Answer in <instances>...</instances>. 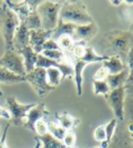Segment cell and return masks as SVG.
Returning a JSON list of instances; mask_svg holds the SVG:
<instances>
[{
  "mask_svg": "<svg viewBox=\"0 0 133 148\" xmlns=\"http://www.w3.org/2000/svg\"><path fill=\"white\" fill-rule=\"evenodd\" d=\"M104 56H119L121 59L127 57L133 47V34L131 30L114 29L104 35L100 42Z\"/></svg>",
  "mask_w": 133,
  "mask_h": 148,
  "instance_id": "cell-1",
  "label": "cell"
},
{
  "mask_svg": "<svg viewBox=\"0 0 133 148\" xmlns=\"http://www.w3.org/2000/svg\"><path fill=\"white\" fill-rule=\"evenodd\" d=\"M59 19L75 25H86L94 22L85 4L79 1H63Z\"/></svg>",
  "mask_w": 133,
  "mask_h": 148,
  "instance_id": "cell-2",
  "label": "cell"
},
{
  "mask_svg": "<svg viewBox=\"0 0 133 148\" xmlns=\"http://www.w3.org/2000/svg\"><path fill=\"white\" fill-rule=\"evenodd\" d=\"M20 21L17 16L5 3L0 5V35L4 43L5 50H12L14 35Z\"/></svg>",
  "mask_w": 133,
  "mask_h": 148,
  "instance_id": "cell-3",
  "label": "cell"
},
{
  "mask_svg": "<svg viewBox=\"0 0 133 148\" xmlns=\"http://www.w3.org/2000/svg\"><path fill=\"white\" fill-rule=\"evenodd\" d=\"M108 57L98 54L93 47H87L85 55L80 59H75L73 62L74 70V79L77 87V93L78 96L82 95V84H83V71L88 64L95 63V62L105 61Z\"/></svg>",
  "mask_w": 133,
  "mask_h": 148,
  "instance_id": "cell-4",
  "label": "cell"
},
{
  "mask_svg": "<svg viewBox=\"0 0 133 148\" xmlns=\"http://www.w3.org/2000/svg\"><path fill=\"white\" fill-rule=\"evenodd\" d=\"M63 1H42L37 8V12L41 20V28L53 30L59 23V10Z\"/></svg>",
  "mask_w": 133,
  "mask_h": 148,
  "instance_id": "cell-5",
  "label": "cell"
},
{
  "mask_svg": "<svg viewBox=\"0 0 133 148\" xmlns=\"http://www.w3.org/2000/svg\"><path fill=\"white\" fill-rule=\"evenodd\" d=\"M131 85H125L115 90H110L105 97L108 106L111 108L115 114V119L119 122H124L125 120V96L128 89H130Z\"/></svg>",
  "mask_w": 133,
  "mask_h": 148,
  "instance_id": "cell-6",
  "label": "cell"
},
{
  "mask_svg": "<svg viewBox=\"0 0 133 148\" xmlns=\"http://www.w3.org/2000/svg\"><path fill=\"white\" fill-rule=\"evenodd\" d=\"M26 82L31 85L36 93L40 97H45L50 92L54 90L56 88L50 86L48 83L47 76H46V70L43 68H35V69L26 74Z\"/></svg>",
  "mask_w": 133,
  "mask_h": 148,
  "instance_id": "cell-7",
  "label": "cell"
},
{
  "mask_svg": "<svg viewBox=\"0 0 133 148\" xmlns=\"http://www.w3.org/2000/svg\"><path fill=\"white\" fill-rule=\"evenodd\" d=\"M5 101H7L8 112L10 114V120L8 123L15 125V126H23L24 119H26L28 111L36 105V103H19L14 96H8Z\"/></svg>",
  "mask_w": 133,
  "mask_h": 148,
  "instance_id": "cell-8",
  "label": "cell"
},
{
  "mask_svg": "<svg viewBox=\"0 0 133 148\" xmlns=\"http://www.w3.org/2000/svg\"><path fill=\"white\" fill-rule=\"evenodd\" d=\"M0 66L21 77H25L27 74L24 60L15 49L5 50L4 55L0 58Z\"/></svg>",
  "mask_w": 133,
  "mask_h": 148,
  "instance_id": "cell-9",
  "label": "cell"
},
{
  "mask_svg": "<svg viewBox=\"0 0 133 148\" xmlns=\"http://www.w3.org/2000/svg\"><path fill=\"white\" fill-rule=\"evenodd\" d=\"M37 68H43V69H48V68H56L57 69L62 76V81L67 77H72L74 76V70H73V64L71 61L66 62V63H59L55 60H49L46 58L43 55L38 54V60L36 62Z\"/></svg>",
  "mask_w": 133,
  "mask_h": 148,
  "instance_id": "cell-10",
  "label": "cell"
},
{
  "mask_svg": "<svg viewBox=\"0 0 133 148\" xmlns=\"http://www.w3.org/2000/svg\"><path fill=\"white\" fill-rule=\"evenodd\" d=\"M98 32H99V27L95 22L86 25H77L72 35V38L75 43L88 42L97 35Z\"/></svg>",
  "mask_w": 133,
  "mask_h": 148,
  "instance_id": "cell-11",
  "label": "cell"
},
{
  "mask_svg": "<svg viewBox=\"0 0 133 148\" xmlns=\"http://www.w3.org/2000/svg\"><path fill=\"white\" fill-rule=\"evenodd\" d=\"M48 115H49V112L46 108V104L44 102H40V103L36 104L28 111L26 117V123H24L23 126L26 129L35 132V124H36V123L39 120H42L43 117Z\"/></svg>",
  "mask_w": 133,
  "mask_h": 148,
  "instance_id": "cell-12",
  "label": "cell"
},
{
  "mask_svg": "<svg viewBox=\"0 0 133 148\" xmlns=\"http://www.w3.org/2000/svg\"><path fill=\"white\" fill-rule=\"evenodd\" d=\"M110 90H115L125 85H132V70L128 67L121 72L108 75L105 79Z\"/></svg>",
  "mask_w": 133,
  "mask_h": 148,
  "instance_id": "cell-13",
  "label": "cell"
},
{
  "mask_svg": "<svg viewBox=\"0 0 133 148\" xmlns=\"http://www.w3.org/2000/svg\"><path fill=\"white\" fill-rule=\"evenodd\" d=\"M29 46L37 54L42 52L43 44L51 38L52 31L40 28L36 30H29Z\"/></svg>",
  "mask_w": 133,
  "mask_h": 148,
  "instance_id": "cell-14",
  "label": "cell"
},
{
  "mask_svg": "<svg viewBox=\"0 0 133 148\" xmlns=\"http://www.w3.org/2000/svg\"><path fill=\"white\" fill-rule=\"evenodd\" d=\"M24 21H20L19 26L14 35L13 48L16 51H19L23 48L29 45V33Z\"/></svg>",
  "mask_w": 133,
  "mask_h": 148,
  "instance_id": "cell-15",
  "label": "cell"
},
{
  "mask_svg": "<svg viewBox=\"0 0 133 148\" xmlns=\"http://www.w3.org/2000/svg\"><path fill=\"white\" fill-rule=\"evenodd\" d=\"M8 7L17 16L19 21H24L31 12L27 1H5Z\"/></svg>",
  "mask_w": 133,
  "mask_h": 148,
  "instance_id": "cell-16",
  "label": "cell"
},
{
  "mask_svg": "<svg viewBox=\"0 0 133 148\" xmlns=\"http://www.w3.org/2000/svg\"><path fill=\"white\" fill-rule=\"evenodd\" d=\"M17 52L22 56L23 60H24L26 73L32 71L35 68H36V62L38 60V54H37L36 52H35L29 45L25 47V48H23L19 51H17Z\"/></svg>",
  "mask_w": 133,
  "mask_h": 148,
  "instance_id": "cell-17",
  "label": "cell"
},
{
  "mask_svg": "<svg viewBox=\"0 0 133 148\" xmlns=\"http://www.w3.org/2000/svg\"><path fill=\"white\" fill-rule=\"evenodd\" d=\"M103 67L108 70L109 75H113V74L119 73L125 70L127 65L119 56H111L108 57L107 60L103 61Z\"/></svg>",
  "mask_w": 133,
  "mask_h": 148,
  "instance_id": "cell-18",
  "label": "cell"
},
{
  "mask_svg": "<svg viewBox=\"0 0 133 148\" xmlns=\"http://www.w3.org/2000/svg\"><path fill=\"white\" fill-rule=\"evenodd\" d=\"M55 116L57 122H59V124L63 129H65L67 132H68V131H70L75 127H77L80 123L79 119L72 116L71 114H69V113L66 112H63L62 113L56 112Z\"/></svg>",
  "mask_w": 133,
  "mask_h": 148,
  "instance_id": "cell-19",
  "label": "cell"
},
{
  "mask_svg": "<svg viewBox=\"0 0 133 148\" xmlns=\"http://www.w3.org/2000/svg\"><path fill=\"white\" fill-rule=\"evenodd\" d=\"M77 25L73 23H68V22H63L59 19V23H57V27L52 30V35H51V39L53 40H57L60 36L62 35H70L72 36L75 27Z\"/></svg>",
  "mask_w": 133,
  "mask_h": 148,
  "instance_id": "cell-20",
  "label": "cell"
},
{
  "mask_svg": "<svg viewBox=\"0 0 133 148\" xmlns=\"http://www.w3.org/2000/svg\"><path fill=\"white\" fill-rule=\"evenodd\" d=\"M26 82L25 77H21L9 71L8 70L0 66V83L4 84H16Z\"/></svg>",
  "mask_w": 133,
  "mask_h": 148,
  "instance_id": "cell-21",
  "label": "cell"
},
{
  "mask_svg": "<svg viewBox=\"0 0 133 148\" xmlns=\"http://www.w3.org/2000/svg\"><path fill=\"white\" fill-rule=\"evenodd\" d=\"M35 138L40 141V143L43 145L41 148H66L61 141L54 138L49 133H47L44 135H37Z\"/></svg>",
  "mask_w": 133,
  "mask_h": 148,
  "instance_id": "cell-22",
  "label": "cell"
},
{
  "mask_svg": "<svg viewBox=\"0 0 133 148\" xmlns=\"http://www.w3.org/2000/svg\"><path fill=\"white\" fill-rule=\"evenodd\" d=\"M40 54L49 60L59 62V63H66V62L70 61V60H69L68 57L65 54V52H63L60 49L43 50Z\"/></svg>",
  "mask_w": 133,
  "mask_h": 148,
  "instance_id": "cell-23",
  "label": "cell"
},
{
  "mask_svg": "<svg viewBox=\"0 0 133 148\" xmlns=\"http://www.w3.org/2000/svg\"><path fill=\"white\" fill-rule=\"evenodd\" d=\"M46 76H47L48 83L54 88L59 86L60 82L62 81L61 73L56 68H48V69H46Z\"/></svg>",
  "mask_w": 133,
  "mask_h": 148,
  "instance_id": "cell-24",
  "label": "cell"
},
{
  "mask_svg": "<svg viewBox=\"0 0 133 148\" xmlns=\"http://www.w3.org/2000/svg\"><path fill=\"white\" fill-rule=\"evenodd\" d=\"M118 121L117 119H111L106 125H104V128H105V133H106V140L102 142L100 146L101 148H107L108 146V145H110L111 143V139L114 135V132L115 129H116Z\"/></svg>",
  "mask_w": 133,
  "mask_h": 148,
  "instance_id": "cell-25",
  "label": "cell"
},
{
  "mask_svg": "<svg viewBox=\"0 0 133 148\" xmlns=\"http://www.w3.org/2000/svg\"><path fill=\"white\" fill-rule=\"evenodd\" d=\"M24 22L28 30H36L41 28V20H40L37 10L31 11Z\"/></svg>",
  "mask_w": 133,
  "mask_h": 148,
  "instance_id": "cell-26",
  "label": "cell"
},
{
  "mask_svg": "<svg viewBox=\"0 0 133 148\" xmlns=\"http://www.w3.org/2000/svg\"><path fill=\"white\" fill-rule=\"evenodd\" d=\"M47 126H48V132L53 136L54 138L62 142L65 134H67V131L65 129H63L59 123H54V122L47 123Z\"/></svg>",
  "mask_w": 133,
  "mask_h": 148,
  "instance_id": "cell-27",
  "label": "cell"
},
{
  "mask_svg": "<svg viewBox=\"0 0 133 148\" xmlns=\"http://www.w3.org/2000/svg\"><path fill=\"white\" fill-rule=\"evenodd\" d=\"M57 46H59V49L64 51H70L72 50L75 42L72 38V36L70 35H62L56 40Z\"/></svg>",
  "mask_w": 133,
  "mask_h": 148,
  "instance_id": "cell-28",
  "label": "cell"
},
{
  "mask_svg": "<svg viewBox=\"0 0 133 148\" xmlns=\"http://www.w3.org/2000/svg\"><path fill=\"white\" fill-rule=\"evenodd\" d=\"M93 90L95 95H104L109 92V89L106 81H93Z\"/></svg>",
  "mask_w": 133,
  "mask_h": 148,
  "instance_id": "cell-29",
  "label": "cell"
},
{
  "mask_svg": "<svg viewBox=\"0 0 133 148\" xmlns=\"http://www.w3.org/2000/svg\"><path fill=\"white\" fill-rule=\"evenodd\" d=\"M87 49V42H78L75 43L74 47L72 49L73 55L75 56V59H80L85 55Z\"/></svg>",
  "mask_w": 133,
  "mask_h": 148,
  "instance_id": "cell-30",
  "label": "cell"
},
{
  "mask_svg": "<svg viewBox=\"0 0 133 148\" xmlns=\"http://www.w3.org/2000/svg\"><path fill=\"white\" fill-rule=\"evenodd\" d=\"M76 141H77L76 134L73 132H67L64 138L62 140V143L66 147H71V146H75Z\"/></svg>",
  "mask_w": 133,
  "mask_h": 148,
  "instance_id": "cell-31",
  "label": "cell"
},
{
  "mask_svg": "<svg viewBox=\"0 0 133 148\" xmlns=\"http://www.w3.org/2000/svg\"><path fill=\"white\" fill-rule=\"evenodd\" d=\"M35 133H37L38 135H44L48 132V126L47 123L43 120H39L35 124Z\"/></svg>",
  "mask_w": 133,
  "mask_h": 148,
  "instance_id": "cell-32",
  "label": "cell"
},
{
  "mask_svg": "<svg viewBox=\"0 0 133 148\" xmlns=\"http://www.w3.org/2000/svg\"><path fill=\"white\" fill-rule=\"evenodd\" d=\"M94 139L98 142H104L106 140V133H105V128L104 125H100V126L97 127L94 131Z\"/></svg>",
  "mask_w": 133,
  "mask_h": 148,
  "instance_id": "cell-33",
  "label": "cell"
},
{
  "mask_svg": "<svg viewBox=\"0 0 133 148\" xmlns=\"http://www.w3.org/2000/svg\"><path fill=\"white\" fill-rule=\"evenodd\" d=\"M109 73L106 68L101 67L100 69H99L95 72L93 76V81H105Z\"/></svg>",
  "mask_w": 133,
  "mask_h": 148,
  "instance_id": "cell-34",
  "label": "cell"
},
{
  "mask_svg": "<svg viewBox=\"0 0 133 148\" xmlns=\"http://www.w3.org/2000/svg\"><path fill=\"white\" fill-rule=\"evenodd\" d=\"M51 49H59V46H57V44L55 40L49 38L43 44L42 51L43 50H51Z\"/></svg>",
  "mask_w": 133,
  "mask_h": 148,
  "instance_id": "cell-35",
  "label": "cell"
},
{
  "mask_svg": "<svg viewBox=\"0 0 133 148\" xmlns=\"http://www.w3.org/2000/svg\"><path fill=\"white\" fill-rule=\"evenodd\" d=\"M9 125H10L9 123L7 124V126H5V130H4L2 137L0 138V148H8V146L7 145V134H8V130L9 128Z\"/></svg>",
  "mask_w": 133,
  "mask_h": 148,
  "instance_id": "cell-36",
  "label": "cell"
},
{
  "mask_svg": "<svg viewBox=\"0 0 133 148\" xmlns=\"http://www.w3.org/2000/svg\"><path fill=\"white\" fill-rule=\"evenodd\" d=\"M0 117H3L7 120H10V114L8 110H5V108L0 107Z\"/></svg>",
  "mask_w": 133,
  "mask_h": 148,
  "instance_id": "cell-37",
  "label": "cell"
},
{
  "mask_svg": "<svg viewBox=\"0 0 133 148\" xmlns=\"http://www.w3.org/2000/svg\"><path fill=\"white\" fill-rule=\"evenodd\" d=\"M111 5H119L120 3H122V1H110Z\"/></svg>",
  "mask_w": 133,
  "mask_h": 148,
  "instance_id": "cell-38",
  "label": "cell"
},
{
  "mask_svg": "<svg viewBox=\"0 0 133 148\" xmlns=\"http://www.w3.org/2000/svg\"><path fill=\"white\" fill-rule=\"evenodd\" d=\"M2 96H3V92H2V90H0V97H2Z\"/></svg>",
  "mask_w": 133,
  "mask_h": 148,
  "instance_id": "cell-39",
  "label": "cell"
},
{
  "mask_svg": "<svg viewBox=\"0 0 133 148\" xmlns=\"http://www.w3.org/2000/svg\"><path fill=\"white\" fill-rule=\"evenodd\" d=\"M93 148H101V146H100V145H96V146H94Z\"/></svg>",
  "mask_w": 133,
  "mask_h": 148,
  "instance_id": "cell-40",
  "label": "cell"
},
{
  "mask_svg": "<svg viewBox=\"0 0 133 148\" xmlns=\"http://www.w3.org/2000/svg\"><path fill=\"white\" fill-rule=\"evenodd\" d=\"M66 148H78V147H76V146H71V147H66Z\"/></svg>",
  "mask_w": 133,
  "mask_h": 148,
  "instance_id": "cell-41",
  "label": "cell"
}]
</instances>
